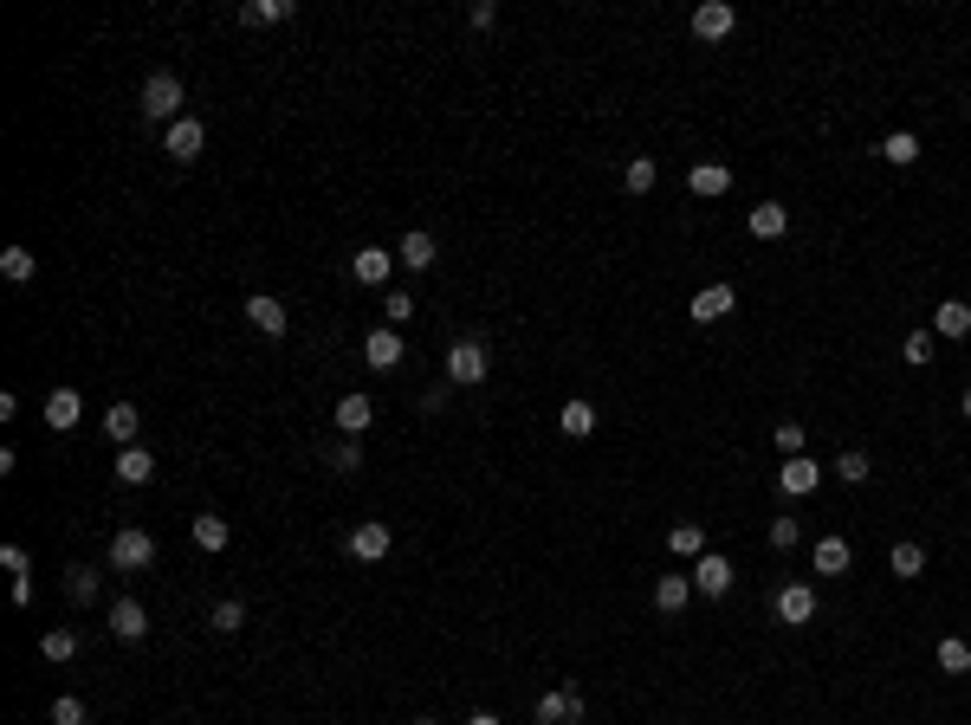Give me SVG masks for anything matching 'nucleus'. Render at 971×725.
Instances as JSON below:
<instances>
[{
  "label": "nucleus",
  "instance_id": "nucleus-6",
  "mask_svg": "<svg viewBox=\"0 0 971 725\" xmlns=\"http://www.w3.org/2000/svg\"><path fill=\"white\" fill-rule=\"evenodd\" d=\"M162 149H169L175 162H195L201 149H208V130H201V117H175L169 130H162Z\"/></svg>",
  "mask_w": 971,
  "mask_h": 725
},
{
  "label": "nucleus",
  "instance_id": "nucleus-14",
  "mask_svg": "<svg viewBox=\"0 0 971 725\" xmlns=\"http://www.w3.org/2000/svg\"><path fill=\"white\" fill-rule=\"evenodd\" d=\"M104 434H111L117 447H136V434H143V415H136V402H111V408H104Z\"/></svg>",
  "mask_w": 971,
  "mask_h": 725
},
{
  "label": "nucleus",
  "instance_id": "nucleus-19",
  "mask_svg": "<svg viewBox=\"0 0 971 725\" xmlns=\"http://www.w3.org/2000/svg\"><path fill=\"white\" fill-rule=\"evenodd\" d=\"M777 486H784L790 499H803V492H816V486H823V467L797 454V460H784V473H777Z\"/></svg>",
  "mask_w": 971,
  "mask_h": 725
},
{
  "label": "nucleus",
  "instance_id": "nucleus-44",
  "mask_svg": "<svg viewBox=\"0 0 971 725\" xmlns=\"http://www.w3.org/2000/svg\"><path fill=\"white\" fill-rule=\"evenodd\" d=\"M771 441L784 447L790 460H797V454H803V421H777V434H771Z\"/></svg>",
  "mask_w": 971,
  "mask_h": 725
},
{
  "label": "nucleus",
  "instance_id": "nucleus-35",
  "mask_svg": "<svg viewBox=\"0 0 971 725\" xmlns=\"http://www.w3.org/2000/svg\"><path fill=\"white\" fill-rule=\"evenodd\" d=\"M195 544H201V551H227V518L221 512H201L195 518Z\"/></svg>",
  "mask_w": 971,
  "mask_h": 725
},
{
  "label": "nucleus",
  "instance_id": "nucleus-11",
  "mask_svg": "<svg viewBox=\"0 0 971 725\" xmlns=\"http://www.w3.org/2000/svg\"><path fill=\"white\" fill-rule=\"evenodd\" d=\"M363 363L369 369H402V331H389V324H382V331H369L363 337Z\"/></svg>",
  "mask_w": 971,
  "mask_h": 725
},
{
  "label": "nucleus",
  "instance_id": "nucleus-13",
  "mask_svg": "<svg viewBox=\"0 0 971 725\" xmlns=\"http://www.w3.org/2000/svg\"><path fill=\"white\" fill-rule=\"evenodd\" d=\"M246 318H253L259 337H285V305L272 292H253V298H246Z\"/></svg>",
  "mask_w": 971,
  "mask_h": 725
},
{
  "label": "nucleus",
  "instance_id": "nucleus-30",
  "mask_svg": "<svg viewBox=\"0 0 971 725\" xmlns=\"http://www.w3.org/2000/svg\"><path fill=\"white\" fill-rule=\"evenodd\" d=\"M881 156L894 162V169H913V162H920V136H913V130H894V136L881 143Z\"/></svg>",
  "mask_w": 971,
  "mask_h": 725
},
{
  "label": "nucleus",
  "instance_id": "nucleus-25",
  "mask_svg": "<svg viewBox=\"0 0 971 725\" xmlns=\"http://www.w3.org/2000/svg\"><path fill=\"white\" fill-rule=\"evenodd\" d=\"M849 570V538H816V577H842Z\"/></svg>",
  "mask_w": 971,
  "mask_h": 725
},
{
  "label": "nucleus",
  "instance_id": "nucleus-45",
  "mask_svg": "<svg viewBox=\"0 0 971 725\" xmlns=\"http://www.w3.org/2000/svg\"><path fill=\"white\" fill-rule=\"evenodd\" d=\"M0 570H13V577H26V551H20V544H0Z\"/></svg>",
  "mask_w": 971,
  "mask_h": 725
},
{
  "label": "nucleus",
  "instance_id": "nucleus-48",
  "mask_svg": "<svg viewBox=\"0 0 971 725\" xmlns=\"http://www.w3.org/2000/svg\"><path fill=\"white\" fill-rule=\"evenodd\" d=\"M415 725H441V719H415Z\"/></svg>",
  "mask_w": 971,
  "mask_h": 725
},
{
  "label": "nucleus",
  "instance_id": "nucleus-32",
  "mask_svg": "<svg viewBox=\"0 0 971 725\" xmlns=\"http://www.w3.org/2000/svg\"><path fill=\"white\" fill-rule=\"evenodd\" d=\"M939 674H971V641L965 635H946V641H939Z\"/></svg>",
  "mask_w": 971,
  "mask_h": 725
},
{
  "label": "nucleus",
  "instance_id": "nucleus-12",
  "mask_svg": "<svg viewBox=\"0 0 971 725\" xmlns=\"http://www.w3.org/2000/svg\"><path fill=\"white\" fill-rule=\"evenodd\" d=\"M687 188L700 201H719L732 188V169H726V162H693V169H687Z\"/></svg>",
  "mask_w": 971,
  "mask_h": 725
},
{
  "label": "nucleus",
  "instance_id": "nucleus-3",
  "mask_svg": "<svg viewBox=\"0 0 971 725\" xmlns=\"http://www.w3.org/2000/svg\"><path fill=\"white\" fill-rule=\"evenodd\" d=\"M389 544H395V531L382 525V518H363V525L344 538V551L357 557V564H382V557H389Z\"/></svg>",
  "mask_w": 971,
  "mask_h": 725
},
{
  "label": "nucleus",
  "instance_id": "nucleus-18",
  "mask_svg": "<svg viewBox=\"0 0 971 725\" xmlns=\"http://www.w3.org/2000/svg\"><path fill=\"white\" fill-rule=\"evenodd\" d=\"M350 272H357L363 285H389V272H395V253H389V246H363V253L350 259Z\"/></svg>",
  "mask_w": 971,
  "mask_h": 725
},
{
  "label": "nucleus",
  "instance_id": "nucleus-38",
  "mask_svg": "<svg viewBox=\"0 0 971 725\" xmlns=\"http://www.w3.org/2000/svg\"><path fill=\"white\" fill-rule=\"evenodd\" d=\"M382 318H389V331H402V324L415 318V298H408V292H382Z\"/></svg>",
  "mask_w": 971,
  "mask_h": 725
},
{
  "label": "nucleus",
  "instance_id": "nucleus-39",
  "mask_svg": "<svg viewBox=\"0 0 971 725\" xmlns=\"http://www.w3.org/2000/svg\"><path fill=\"white\" fill-rule=\"evenodd\" d=\"M900 357H907L913 369L933 363V331H907V344H900Z\"/></svg>",
  "mask_w": 971,
  "mask_h": 725
},
{
  "label": "nucleus",
  "instance_id": "nucleus-41",
  "mask_svg": "<svg viewBox=\"0 0 971 725\" xmlns=\"http://www.w3.org/2000/svg\"><path fill=\"white\" fill-rule=\"evenodd\" d=\"M357 467H363V447H357V441L331 447V473H344V480H350V473H357Z\"/></svg>",
  "mask_w": 971,
  "mask_h": 725
},
{
  "label": "nucleus",
  "instance_id": "nucleus-34",
  "mask_svg": "<svg viewBox=\"0 0 971 725\" xmlns=\"http://www.w3.org/2000/svg\"><path fill=\"white\" fill-rule=\"evenodd\" d=\"M98 570H91V564H72V570H65V596H72V603H91V596H98Z\"/></svg>",
  "mask_w": 971,
  "mask_h": 725
},
{
  "label": "nucleus",
  "instance_id": "nucleus-1",
  "mask_svg": "<svg viewBox=\"0 0 971 725\" xmlns=\"http://www.w3.org/2000/svg\"><path fill=\"white\" fill-rule=\"evenodd\" d=\"M182 104H188V91H182V78H175V72H149L143 78V117L175 123V117H182Z\"/></svg>",
  "mask_w": 971,
  "mask_h": 725
},
{
  "label": "nucleus",
  "instance_id": "nucleus-27",
  "mask_svg": "<svg viewBox=\"0 0 971 725\" xmlns=\"http://www.w3.org/2000/svg\"><path fill=\"white\" fill-rule=\"evenodd\" d=\"M208 628H214V635H240V628H246V603H240V596H221V603L208 609Z\"/></svg>",
  "mask_w": 971,
  "mask_h": 725
},
{
  "label": "nucleus",
  "instance_id": "nucleus-4",
  "mask_svg": "<svg viewBox=\"0 0 971 725\" xmlns=\"http://www.w3.org/2000/svg\"><path fill=\"white\" fill-rule=\"evenodd\" d=\"M111 564L117 570H149V564H156V538H149V531H136V525H123L117 538H111Z\"/></svg>",
  "mask_w": 971,
  "mask_h": 725
},
{
  "label": "nucleus",
  "instance_id": "nucleus-42",
  "mask_svg": "<svg viewBox=\"0 0 971 725\" xmlns=\"http://www.w3.org/2000/svg\"><path fill=\"white\" fill-rule=\"evenodd\" d=\"M52 725H85V700L59 693V700H52Z\"/></svg>",
  "mask_w": 971,
  "mask_h": 725
},
{
  "label": "nucleus",
  "instance_id": "nucleus-2",
  "mask_svg": "<svg viewBox=\"0 0 971 725\" xmlns=\"http://www.w3.org/2000/svg\"><path fill=\"white\" fill-rule=\"evenodd\" d=\"M486 369H492V357H486L480 337H460V344H447V382L473 389V382H486Z\"/></svg>",
  "mask_w": 971,
  "mask_h": 725
},
{
  "label": "nucleus",
  "instance_id": "nucleus-36",
  "mask_svg": "<svg viewBox=\"0 0 971 725\" xmlns=\"http://www.w3.org/2000/svg\"><path fill=\"white\" fill-rule=\"evenodd\" d=\"M667 551L674 557H706V531L700 525H674L667 531Z\"/></svg>",
  "mask_w": 971,
  "mask_h": 725
},
{
  "label": "nucleus",
  "instance_id": "nucleus-24",
  "mask_svg": "<svg viewBox=\"0 0 971 725\" xmlns=\"http://www.w3.org/2000/svg\"><path fill=\"white\" fill-rule=\"evenodd\" d=\"M557 428H564L570 441H583V434H596V408L577 395V402H564V408H557Z\"/></svg>",
  "mask_w": 971,
  "mask_h": 725
},
{
  "label": "nucleus",
  "instance_id": "nucleus-16",
  "mask_svg": "<svg viewBox=\"0 0 971 725\" xmlns=\"http://www.w3.org/2000/svg\"><path fill=\"white\" fill-rule=\"evenodd\" d=\"M745 227H751V240H784L790 208H777V201H758V208L745 214Z\"/></svg>",
  "mask_w": 971,
  "mask_h": 725
},
{
  "label": "nucleus",
  "instance_id": "nucleus-33",
  "mask_svg": "<svg viewBox=\"0 0 971 725\" xmlns=\"http://www.w3.org/2000/svg\"><path fill=\"white\" fill-rule=\"evenodd\" d=\"M72 654H78L72 628H46V635H39V661H72Z\"/></svg>",
  "mask_w": 971,
  "mask_h": 725
},
{
  "label": "nucleus",
  "instance_id": "nucleus-10",
  "mask_svg": "<svg viewBox=\"0 0 971 725\" xmlns=\"http://www.w3.org/2000/svg\"><path fill=\"white\" fill-rule=\"evenodd\" d=\"M777 622H790V628L816 622V590L810 583H784V590H777Z\"/></svg>",
  "mask_w": 971,
  "mask_h": 725
},
{
  "label": "nucleus",
  "instance_id": "nucleus-21",
  "mask_svg": "<svg viewBox=\"0 0 971 725\" xmlns=\"http://www.w3.org/2000/svg\"><path fill=\"white\" fill-rule=\"evenodd\" d=\"M78 415H85V402H78V389H52L46 395V428H78Z\"/></svg>",
  "mask_w": 971,
  "mask_h": 725
},
{
  "label": "nucleus",
  "instance_id": "nucleus-23",
  "mask_svg": "<svg viewBox=\"0 0 971 725\" xmlns=\"http://www.w3.org/2000/svg\"><path fill=\"white\" fill-rule=\"evenodd\" d=\"M117 480H123V486H149V480H156V460H149V447H123V454H117Z\"/></svg>",
  "mask_w": 971,
  "mask_h": 725
},
{
  "label": "nucleus",
  "instance_id": "nucleus-31",
  "mask_svg": "<svg viewBox=\"0 0 971 725\" xmlns=\"http://www.w3.org/2000/svg\"><path fill=\"white\" fill-rule=\"evenodd\" d=\"M887 564H894V577H900V583H913V577H920V570H926V551H920V544H913V538H900V544H894V557H887Z\"/></svg>",
  "mask_w": 971,
  "mask_h": 725
},
{
  "label": "nucleus",
  "instance_id": "nucleus-46",
  "mask_svg": "<svg viewBox=\"0 0 971 725\" xmlns=\"http://www.w3.org/2000/svg\"><path fill=\"white\" fill-rule=\"evenodd\" d=\"M467 725H505V719H499V713H473Z\"/></svg>",
  "mask_w": 971,
  "mask_h": 725
},
{
  "label": "nucleus",
  "instance_id": "nucleus-9",
  "mask_svg": "<svg viewBox=\"0 0 971 725\" xmlns=\"http://www.w3.org/2000/svg\"><path fill=\"white\" fill-rule=\"evenodd\" d=\"M732 26H738V13L726 7V0H700V7H693V39H706V46H719Z\"/></svg>",
  "mask_w": 971,
  "mask_h": 725
},
{
  "label": "nucleus",
  "instance_id": "nucleus-47",
  "mask_svg": "<svg viewBox=\"0 0 971 725\" xmlns=\"http://www.w3.org/2000/svg\"><path fill=\"white\" fill-rule=\"evenodd\" d=\"M959 408H965V415H971V389H965V402H959Z\"/></svg>",
  "mask_w": 971,
  "mask_h": 725
},
{
  "label": "nucleus",
  "instance_id": "nucleus-40",
  "mask_svg": "<svg viewBox=\"0 0 971 725\" xmlns=\"http://www.w3.org/2000/svg\"><path fill=\"white\" fill-rule=\"evenodd\" d=\"M868 473H874V467H868V454H855V447L836 460V480H849V486H868Z\"/></svg>",
  "mask_w": 971,
  "mask_h": 725
},
{
  "label": "nucleus",
  "instance_id": "nucleus-15",
  "mask_svg": "<svg viewBox=\"0 0 971 725\" xmlns=\"http://www.w3.org/2000/svg\"><path fill=\"white\" fill-rule=\"evenodd\" d=\"M111 635H117V641H143V635H149V615H143V603H136V596L111 603Z\"/></svg>",
  "mask_w": 971,
  "mask_h": 725
},
{
  "label": "nucleus",
  "instance_id": "nucleus-5",
  "mask_svg": "<svg viewBox=\"0 0 971 725\" xmlns=\"http://www.w3.org/2000/svg\"><path fill=\"white\" fill-rule=\"evenodd\" d=\"M732 577H738V570H732V557H719V551L693 557V590H700V596H713V603L732 590Z\"/></svg>",
  "mask_w": 971,
  "mask_h": 725
},
{
  "label": "nucleus",
  "instance_id": "nucleus-26",
  "mask_svg": "<svg viewBox=\"0 0 971 725\" xmlns=\"http://www.w3.org/2000/svg\"><path fill=\"white\" fill-rule=\"evenodd\" d=\"M292 20V0H246L240 7V26H279Z\"/></svg>",
  "mask_w": 971,
  "mask_h": 725
},
{
  "label": "nucleus",
  "instance_id": "nucleus-28",
  "mask_svg": "<svg viewBox=\"0 0 971 725\" xmlns=\"http://www.w3.org/2000/svg\"><path fill=\"white\" fill-rule=\"evenodd\" d=\"M654 182H661L654 156H628V169H622V188H628V195H654Z\"/></svg>",
  "mask_w": 971,
  "mask_h": 725
},
{
  "label": "nucleus",
  "instance_id": "nucleus-29",
  "mask_svg": "<svg viewBox=\"0 0 971 725\" xmlns=\"http://www.w3.org/2000/svg\"><path fill=\"white\" fill-rule=\"evenodd\" d=\"M402 266L408 272H428L434 266V234H421V227H415V234H402Z\"/></svg>",
  "mask_w": 971,
  "mask_h": 725
},
{
  "label": "nucleus",
  "instance_id": "nucleus-22",
  "mask_svg": "<svg viewBox=\"0 0 971 725\" xmlns=\"http://www.w3.org/2000/svg\"><path fill=\"white\" fill-rule=\"evenodd\" d=\"M933 337H971V305L965 298H946V305L933 311Z\"/></svg>",
  "mask_w": 971,
  "mask_h": 725
},
{
  "label": "nucleus",
  "instance_id": "nucleus-37",
  "mask_svg": "<svg viewBox=\"0 0 971 725\" xmlns=\"http://www.w3.org/2000/svg\"><path fill=\"white\" fill-rule=\"evenodd\" d=\"M0 272H7L13 285H26V279H33V272H39V259L26 253V246H7V253H0Z\"/></svg>",
  "mask_w": 971,
  "mask_h": 725
},
{
  "label": "nucleus",
  "instance_id": "nucleus-7",
  "mask_svg": "<svg viewBox=\"0 0 971 725\" xmlns=\"http://www.w3.org/2000/svg\"><path fill=\"white\" fill-rule=\"evenodd\" d=\"M538 725H583V693L577 687L538 693Z\"/></svg>",
  "mask_w": 971,
  "mask_h": 725
},
{
  "label": "nucleus",
  "instance_id": "nucleus-20",
  "mask_svg": "<svg viewBox=\"0 0 971 725\" xmlns=\"http://www.w3.org/2000/svg\"><path fill=\"white\" fill-rule=\"evenodd\" d=\"M693 596V577H680V570H661V583H654V609L661 615H680Z\"/></svg>",
  "mask_w": 971,
  "mask_h": 725
},
{
  "label": "nucleus",
  "instance_id": "nucleus-17",
  "mask_svg": "<svg viewBox=\"0 0 971 725\" xmlns=\"http://www.w3.org/2000/svg\"><path fill=\"white\" fill-rule=\"evenodd\" d=\"M369 421H376V402H369V395H363V389H350V395H344V402H337V428H344V434H350V441H357V434L369 428Z\"/></svg>",
  "mask_w": 971,
  "mask_h": 725
},
{
  "label": "nucleus",
  "instance_id": "nucleus-43",
  "mask_svg": "<svg viewBox=\"0 0 971 725\" xmlns=\"http://www.w3.org/2000/svg\"><path fill=\"white\" fill-rule=\"evenodd\" d=\"M797 518H771V551H797Z\"/></svg>",
  "mask_w": 971,
  "mask_h": 725
},
{
  "label": "nucleus",
  "instance_id": "nucleus-8",
  "mask_svg": "<svg viewBox=\"0 0 971 725\" xmlns=\"http://www.w3.org/2000/svg\"><path fill=\"white\" fill-rule=\"evenodd\" d=\"M732 305H738V292H732L726 279H713L706 292H693L687 318H693V324H719V318H732Z\"/></svg>",
  "mask_w": 971,
  "mask_h": 725
}]
</instances>
